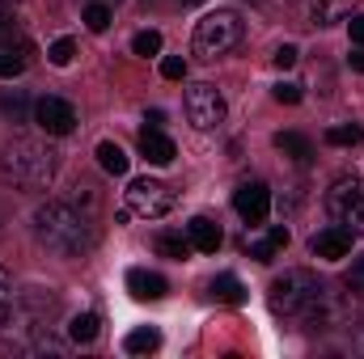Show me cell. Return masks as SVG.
Instances as JSON below:
<instances>
[{"mask_svg":"<svg viewBox=\"0 0 364 359\" xmlns=\"http://www.w3.org/2000/svg\"><path fill=\"white\" fill-rule=\"evenodd\" d=\"M34 237H38L51 254H60V258H81V254L93 250L97 228H93L90 211H81L77 203L51 199V203H43V207L34 211Z\"/></svg>","mask_w":364,"mask_h":359,"instance_id":"cell-1","label":"cell"},{"mask_svg":"<svg viewBox=\"0 0 364 359\" xmlns=\"http://www.w3.org/2000/svg\"><path fill=\"white\" fill-rule=\"evenodd\" d=\"M55 170H60L55 153L38 140H13L0 153V174L21 190H47L55 182Z\"/></svg>","mask_w":364,"mask_h":359,"instance_id":"cell-2","label":"cell"},{"mask_svg":"<svg viewBox=\"0 0 364 359\" xmlns=\"http://www.w3.org/2000/svg\"><path fill=\"white\" fill-rule=\"evenodd\" d=\"M51 317H55V296H47L43 287L26 292L13 300L9 317L0 321V334L9 343H30V334H47L51 330Z\"/></svg>","mask_w":364,"mask_h":359,"instance_id":"cell-3","label":"cell"},{"mask_svg":"<svg viewBox=\"0 0 364 359\" xmlns=\"http://www.w3.org/2000/svg\"><path fill=\"white\" fill-rule=\"evenodd\" d=\"M326 287L318 283V275L314 270H284L279 279H272V287H267V304H272V313L279 317H305L314 304H318V296H322Z\"/></svg>","mask_w":364,"mask_h":359,"instance_id":"cell-4","label":"cell"},{"mask_svg":"<svg viewBox=\"0 0 364 359\" xmlns=\"http://www.w3.org/2000/svg\"><path fill=\"white\" fill-rule=\"evenodd\" d=\"M242 34H246V26H242V17L233 13V9H216V13H208L199 26H195V38H191V51L199 55V60H220V55H229L237 43H242Z\"/></svg>","mask_w":364,"mask_h":359,"instance_id":"cell-5","label":"cell"},{"mask_svg":"<svg viewBox=\"0 0 364 359\" xmlns=\"http://www.w3.org/2000/svg\"><path fill=\"white\" fill-rule=\"evenodd\" d=\"M326 211H331L335 224H343V228H352V233H364V178L343 174V178L331 182V190H326Z\"/></svg>","mask_w":364,"mask_h":359,"instance_id":"cell-6","label":"cell"},{"mask_svg":"<svg viewBox=\"0 0 364 359\" xmlns=\"http://www.w3.org/2000/svg\"><path fill=\"white\" fill-rule=\"evenodd\" d=\"M174 203H178V194L157 178H136L132 186H127V207H132V216L161 220V216L174 211Z\"/></svg>","mask_w":364,"mask_h":359,"instance_id":"cell-7","label":"cell"},{"mask_svg":"<svg viewBox=\"0 0 364 359\" xmlns=\"http://www.w3.org/2000/svg\"><path fill=\"white\" fill-rule=\"evenodd\" d=\"M186 118H191L199 131H212V127L225 118V97H220V89L208 85V81L191 85V89H186Z\"/></svg>","mask_w":364,"mask_h":359,"instance_id":"cell-8","label":"cell"},{"mask_svg":"<svg viewBox=\"0 0 364 359\" xmlns=\"http://www.w3.org/2000/svg\"><path fill=\"white\" fill-rule=\"evenodd\" d=\"M34 123H38V131H47V136H73L77 110H73V101H64V97H38V101H34Z\"/></svg>","mask_w":364,"mask_h":359,"instance_id":"cell-9","label":"cell"},{"mask_svg":"<svg viewBox=\"0 0 364 359\" xmlns=\"http://www.w3.org/2000/svg\"><path fill=\"white\" fill-rule=\"evenodd\" d=\"M233 211L246 220V224H263L267 211H272V190L267 182H242L233 190Z\"/></svg>","mask_w":364,"mask_h":359,"instance_id":"cell-10","label":"cell"},{"mask_svg":"<svg viewBox=\"0 0 364 359\" xmlns=\"http://www.w3.org/2000/svg\"><path fill=\"white\" fill-rule=\"evenodd\" d=\"M352 228H343V224H331V228H322V233H314L309 237V250H314V258H326V263H339V258H348L352 254Z\"/></svg>","mask_w":364,"mask_h":359,"instance_id":"cell-11","label":"cell"},{"mask_svg":"<svg viewBox=\"0 0 364 359\" xmlns=\"http://www.w3.org/2000/svg\"><path fill=\"white\" fill-rule=\"evenodd\" d=\"M242 245H246V254H250V258H259V263H275V258H279V250H288V228H279V224H275V228H267V233H250Z\"/></svg>","mask_w":364,"mask_h":359,"instance_id":"cell-12","label":"cell"},{"mask_svg":"<svg viewBox=\"0 0 364 359\" xmlns=\"http://www.w3.org/2000/svg\"><path fill=\"white\" fill-rule=\"evenodd\" d=\"M140 157L153 161V165H170V161L178 157V148H174V140H170L161 127H144V131H140Z\"/></svg>","mask_w":364,"mask_h":359,"instance_id":"cell-13","label":"cell"},{"mask_svg":"<svg viewBox=\"0 0 364 359\" xmlns=\"http://www.w3.org/2000/svg\"><path fill=\"white\" fill-rule=\"evenodd\" d=\"M186 241H191V250H195V254H216V250H220V241H225V233H220V224H216V220L195 216V220L186 224Z\"/></svg>","mask_w":364,"mask_h":359,"instance_id":"cell-14","label":"cell"},{"mask_svg":"<svg viewBox=\"0 0 364 359\" xmlns=\"http://www.w3.org/2000/svg\"><path fill=\"white\" fill-rule=\"evenodd\" d=\"M127 292H132L136 300H161V296L170 292V283H166L157 270L136 267V270H127Z\"/></svg>","mask_w":364,"mask_h":359,"instance_id":"cell-15","label":"cell"},{"mask_svg":"<svg viewBox=\"0 0 364 359\" xmlns=\"http://www.w3.org/2000/svg\"><path fill=\"white\" fill-rule=\"evenodd\" d=\"M305 9H309V21L314 26H335L343 17H352L356 0H305Z\"/></svg>","mask_w":364,"mask_h":359,"instance_id":"cell-16","label":"cell"},{"mask_svg":"<svg viewBox=\"0 0 364 359\" xmlns=\"http://www.w3.org/2000/svg\"><path fill=\"white\" fill-rule=\"evenodd\" d=\"M26 64H30V47H26V43H17V47H13V43H4V47H0V77H4V81L21 77V72H26Z\"/></svg>","mask_w":364,"mask_h":359,"instance_id":"cell-17","label":"cell"},{"mask_svg":"<svg viewBox=\"0 0 364 359\" xmlns=\"http://www.w3.org/2000/svg\"><path fill=\"white\" fill-rule=\"evenodd\" d=\"M275 148L288 153V157L301 161V165H309V157H314V144H309V136H301V131H279V136H275Z\"/></svg>","mask_w":364,"mask_h":359,"instance_id":"cell-18","label":"cell"},{"mask_svg":"<svg viewBox=\"0 0 364 359\" xmlns=\"http://www.w3.org/2000/svg\"><path fill=\"white\" fill-rule=\"evenodd\" d=\"M157 347H161V330H153V326H140V330H132L123 338V351L127 355H153Z\"/></svg>","mask_w":364,"mask_h":359,"instance_id":"cell-19","label":"cell"},{"mask_svg":"<svg viewBox=\"0 0 364 359\" xmlns=\"http://www.w3.org/2000/svg\"><path fill=\"white\" fill-rule=\"evenodd\" d=\"M97 165H102L106 174L123 178V174H127V153H123L114 140H102V144H97Z\"/></svg>","mask_w":364,"mask_h":359,"instance_id":"cell-20","label":"cell"},{"mask_svg":"<svg viewBox=\"0 0 364 359\" xmlns=\"http://www.w3.org/2000/svg\"><path fill=\"white\" fill-rule=\"evenodd\" d=\"M212 296L225 300V304H242V300H246V283H242L237 275H216V279H212Z\"/></svg>","mask_w":364,"mask_h":359,"instance_id":"cell-21","label":"cell"},{"mask_svg":"<svg viewBox=\"0 0 364 359\" xmlns=\"http://www.w3.org/2000/svg\"><path fill=\"white\" fill-rule=\"evenodd\" d=\"M97 330H102V317H97V313H77V317L68 321V338H73V343H93Z\"/></svg>","mask_w":364,"mask_h":359,"instance_id":"cell-22","label":"cell"},{"mask_svg":"<svg viewBox=\"0 0 364 359\" xmlns=\"http://www.w3.org/2000/svg\"><path fill=\"white\" fill-rule=\"evenodd\" d=\"M157 254L161 258H174V263H186L191 258V241L186 237H174V233H161L157 237Z\"/></svg>","mask_w":364,"mask_h":359,"instance_id":"cell-23","label":"cell"},{"mask_svg":"<svg viewBox=\"0 0 364 359\" xmlns=\"http://www.w3.org/2000/svg\"><path fill=\"white\" fill-rule=\"evenodd\" d=\"M110 21H114V13H110V0H90V4H85V26H90L93 34L110 30Z\"/></svg>","mask_w":364,"mask_h":359,"instance_id":"cell-24","label":"cell"},{"mask_svg":"<svg viewBox=\"0 0 364 359\" xmlns=\"http://www.w3.org/2000/svg\"><path fill=\"white\" fill-rule=\"evenodd\" d=\"M360 140H364L360 123H339V127L326 131V144H335V148H352V144H360Z\"/></svg>","mask_w":364,"mask_h":359,"instance_id":"cell-25","label":"cell"},{"mask_svg":"<svg viewBox=\"0 0 364 359\" xmlns=\"http://www.w3.org/2000/svg\"><path fill=\"white\" fill-rule=\"evenodd\" d=\"M132 51H136V55H144V60L161 55V34H157V30H140V34L132 38Z\"/></svg>","mask_w":364,"mask_h":359,"instance_id":"cell-26","label":"cell"},{"mask_svg":"<svg viewBox=\"0 0 364 359\" xmlns=\"http://www.w3.org/2000/svg\"><path fill=\"white\" fill-rule=\"evenodd\" d=\"M73 55H77V43H73V38H55V43L47 47V60H51L55 68H68Z\"/></svg>","mask_w":364,"mask_h":359,"instance_id":"cell-27","label":"cell"},{"mask_svg":"<svg viewBox=\"0 0 364 359\" xmlns=\"http://www.w3.org/2000/svg\"><path fill=\"white\" fill-rule=\"evenodd\" d=\"M0 110H4V114H13V118H17V123H21V118H26V97H21V89H0Z\"/></svg>","mask_w":364,"mask_h":359,"instance_id":"cell-28","label":"cell"},{"mask_svg":"<svg viewBox=\"0 0 364 359\" xmlns=\"http://www.w3.org/2000/svg\"><path fill=\"white\" fill-rule=\"evenodd\" d=\"M13 300H17V296H13V275H9V270L0 267V321L9 317V309H13Z\"/></svg>","mask_w":364,"mask_h":359,"instance_id":"cell-29","label":"cell"},{"mask_svg":"<svg viewBox=\"0 0 364 359\" xmlns=\"http://www.w3.org/2000/svg\"><path fill=\"white\" fill-rule=\"evenodd\" d=\"M272 97L279 101V106H296V101H301V85H292V81H279V85L272 89Z\"/></svg>","mask_w":364,"mask_h":359,"instance_id":"cell-30","label":"cell"},{"mask_svg":"<svg viewBox=\"0 0 364 359\" xmlns=\"http://www.w3.org/2000/svg\"><path fill=\"white\" fill-rule=\"evenodd\" d=\"M161 77H166V81H182V77H186V60H182V55H166V60H161Z\"/></svg>","mask_w":364,"mask_h":359,"instance_id":"cell-31","label":"cell"},{"mask_svg":"<svg viewBox=\"0 0 364 359\" xmlns=\"http://www.w3.org/2000/svg\"><path fill=\"white\" fill-rule=\"evenodd\" d=\"M296 55H301V51H296L292 43H284V47H275L272 64H275V68H279V72H284V68H292V64H296Z\"/></svg>","mask_w":364,"mask_h":359,"instance_id":"cell-32","label":"cell"},{"mask_svg":"<svg viewBox=\"0 0 364 359\" xmlns=\"http://www.w3.org/2000/svg\"><path fill=\"white\" fill-rule=\"evenodd\" d=\"M13 38H17V17L0 9V47H4V43H13Z\"/></svg>","mask_w":364,"mask_h":359,"instance_id":"cell-33","label":"cell"},{"mask_svg":"<svg viewBox=\"0 0 364 359\" xmlns=\"http://www.w3.org/2000/svg\"><path fill=\"white\" fill-rule=\"evenodd\" d=\"M348 30H352V43H356V47H364V13H352Z\"/></svg>","mask_w":364,"mask_h":359,"instance_id":"cell-34","label":"cell"},{"mask_svg":"<svg viewBox=\"0 0 364 359\" xmlns=\"http://www.w3.org/2000/svg\"><path fill=\"white\" fill-rule=\"evenodd\" d=\"M348 287H352V292H364V258H356V267L348 275Z\"/></svg>","mask_w":364,"mask_h":359,"instance_id":"cell-35","label":"cell"},{"mask_svg":"<svg viewBox=\"0 0 364 359\" xmlns=\"http://www.w3.org/2000/svg\"><path fill=\"white\" fill-rule=\"evenodd\" d=\"M348 68H352V72H364V47H356V51L348 55Z\"/></svg>","mask_w":364,"mask_h":359,"instance_id":"cell-36","label":"cell"},{"mask_svg":"<svg viewBox=\"0 0 364 359\" xmlns=\"http://www.w3.org/2000/svg\"><path fill=\"white\" fill-rule=\"evenodd\" d=\"M144 123H149V127H161V123H166V114H161V110H149V118H144Z\"/></svg>","mask_w":364,"mask_h":359,"instance_id":"cell-37","label":"cell"},{"mask_svg":"<svg viewBox=\"0 0 364 359\" xmlns=\"http://www.w3.org/2000/svg\"><path fill=\"white\" fill-rule=\"evenodd\" d=\"M13 4H17V0H0V9H13Z\"/></svg>","mask_w":364,"mask_h":359,"instance_id":"cell-38","label":"cell"},{"mask_svg":"<svg viewBox=\"0 0 364 359\" xmlns=\"http://www.w3.org/2000/svg\"><path fill=\"white\" fill-rule=\"evenodd\" d=\"M360 351H364V326H360Z\"/></svg>","mask_w":364,"mask_h":359,"instance_id":"cell-39","label":"cell"},{"mask_svg":"<svg viewBox=\"0 0 364 359\" xmlns=\"http://www.w3.org/2000/svg\"><path fill=\"white\" fill-rule=\"evenodd\" d=\"M182 4H203V0H182Z\"/></svg>","mask_w":364,"mask_h":359,"instance_id":"cell-40","label":"cell"}]
</instances>
